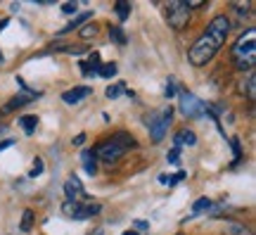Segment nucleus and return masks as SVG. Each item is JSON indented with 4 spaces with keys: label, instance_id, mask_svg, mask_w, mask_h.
I'll list each match as a JSON object with an SVG mask.
<instances>
[{
    "label": "nucleus",
    "instance_id": "obj_28",
    "mask_svg": "<svg viewBox=\"0 0 256 235\" xmlns=\"http://www.w3.org/2000/svg\"><path fill=\"white\" fill-rule=\"evenodd\" d=\"M76 10H78V5H76V3H62V12H64V15H74Z\"/></svg>",
    "mask_w": 256,
    "mask_h": 235
},
{
    "label": "nucleus",
    "instance_id": "obj_12",
    "mask_svg": "<svg viewBox=\"0 0 256 235\" xmlns=\"http://www.w3.org/2000/svg\"><path fill=\"white\" fill-rule=\"evenodd\" d=\"M211 207H214V202H211L209 197H200L194 204H192V214H190V218L192 216H200V214H204V211H211Z\"/></svg>",
    "mask_w": 256,
    "mask_h": 235
},
{
    "label": "nucleus",
    "instance_id": "obj_4",
    "mask_svg": "<svg viewBox=\"0 0 256 235\" xmlns=\"http://www.w3.org/2000/svg\"><path fill=\"white\" fill-rule=\"evenodd\" d=\"M171 119H174V109H171V107L162 109V112H154V114H150V117L145 119L152 143H162V140H164L166 131H168V124H171Z\"/></svg>",
    "mask_w": 256,
    "mask_h": 235
},
{
    "label": "nucleus",
    "instance_id": "obj_11",
    "mask_svg": "<svg viewBox=\"0 0 256 235\" xmlns=\"http://www.w3.org/2000/svg\"><path fill=\"white\" fill-rule=\"evenodd\" d=\"M174 147H183V145H194L197 143V136L192 133L190 128H180L178 133H176V140H174Z\"/></svg>",
    "mask_w": 256,
    "mask_h": 235
},
{
    "label": "nucleus",
    "instance_id": "obj_9",
    "mask_svg": "<svg viewBox=\"0 0 256 235\" xmlns=\"http://www.w3.org/2000/svg\"><path fill=\"white\" fill-rule=\"evenodd\" d=\"M90 88L88 86H76V88H72V91H66V93H62V100L66 102V105H78L83 98H88L90 95Z\"/></svg>",
    "mask_w": 256,
    "mask_h": 235
},
{
    "label": "nucleus",
    "instance_id": "obj_35",
    "mask_svg": "<svg viewBox=\"0 0 256 235\" xmlns=\"http://www.w3.org/2000/svg\"><path fill=\"white\" fill-rule=\"evenodd\" d=\"M124 235H138V230H126Z\"/></svg>",
    "mask_w": 256,
    "mask_h": 235
},
{
    "label": "nucleus",
    "instance_id": "obj_18",
    "mask_svg": "<svg viewBox=\"0 0 256 235\" xmlns=\"http://www.w3.org/2000/svg\"><path fill=\"white\" fill-rule=\"evenodd\" d=\"M34 211H31V209H26V211H24V216H22V233H28V230H31V228H34Z\"/></svg>",
    "mask_w": 256,
    "mask_h": 235
},
{
    "label": "nucleus",
    "instance_id": "obj_5",
    "mask_svg": "<svg viewBox=\"0 0 256 235\" xmlns=\"http://www.w3.org/2000/svg\"><path fill=\"white\" fill-rule=\"evenodd\" d=\"M166 22L176 29V31H183L188 27V22H190V10L185 3L180 0H174V3H168L166 5Z\"/></svg>",
    "mask_w": 256,
    "mask_h": 235
},
{
    "label": "nucleus",
    "instance_id": "obj_25",
    "mask_svg": "<svg viewBox=\"0 0 256 235\" xmlns=\"http://www.w3.org/2000/svg\"><path fill=\"white\" fill-rule=\"evenodd\" d=\"M40 173H43V159H40V157H36V159H34V169H31V173H28V176H34V178H36V176H40Z\"/></svg>",
    "mask_w": 256,
    "mask_h": 235
},
{
    "label": "nucleus",
    "instance_id": "obj_7",
    "mask_svg": "<svg viewBox=\"0 0 256 235\" xmlns=\"http://www.w3.org/2000/svg\"><path fill=\"white\" fill-rule=\"evenodd\" d=\"M64 195H66V202H78V199L86 197V190H83L81 181L76 176H69L66 183H64Z\"/></svg>",
    "mask_w": 256,
    "mask_h": 235
},
{
    "label": "nucleus",
    "instance_id": "obj_26",
    "mask_svg": "<svg viewBox=\"0 0 256 235\" xmlns=\"http://www.w3.org/2000/svg\"><path fill=\"white\" fill-rule=\"evenodd\" d=\"M164 95H166V98H174V95H178V93H176V81H174V79H168V83H166V91H164Z\"/></svg>",
    "mask_w": 256,
    "mask_h": 235
},
{
    "label": "nucleus",
    "instance_id": "obj_3",
    "mask_svg": "<svg viewBox=\"0 0 256 235\" xmlns=\"http://www.w3.org/2000/svg\"><path fill=\"white\" fill-rule=\"evenodd\" d=\"M232 64L238 72H252L256 64V29H247L232 46Z\"/></svg>",
    "mask_w": 256,
    "mask_h": 235
},
{
    "label": "nucleus",
    "instance_id": "obj_17",
    "mask_svg": "<svg viewBox=\"0 0 256 235\" xmlns=\"http://www.w3.org/2000/svg\"><path fill=\"white\" fill-rule=\"evenodd\" d=\"M226 235H252V230H249L244 223H228Z\"/></svg>",
    "mask_w": 256,
    "mask_h": 235
},
{
    "label": "nucleus",
    "instance_id": "obj_20",
    "mask_svg": "<svg viewBox=\"0 0 256 235\" xmlns=\"http://www.w3.org/2000/svg\"><path fill=\"white\" fill-rule=\"evenodd\" d=\"M114 10H116V17H119L121 22H126V19L130 17V5H128V3H116Z\"/></svg>",
    "mask_w": 256,
    "mask_h": 235
},
{
    "label": "nucleus",
    "instance_id": "obj_6",
    "mask_svg": "<svg viewBox=\"0 0 256 235\" xmlns=\"http://www.w3.org/2000/svg\"><path fill=\"white\" fill-rule=\"evenodd\" d=\"M206 105L202 102L194 93H190V91H180V112H183L188 119H200V117H204L206 114Z\"/></svg>",
    "mask_w": 256,
    "mask_h": 235
},
{
    "label": "nucleus",
    "instance_id": "obj_1",
    "mask_svg": "<svg viewBox=\"0 0 256 235\" xmlns=\"http://www.w3.org/2000/svg\"><path fill=\"white\" fill-rule=\"evenodd\" d=\"M228 34H230V19L226 17V15H216V17L209 22V27L204 29V34H202V36L194 41V46L190 48V53H188L190 64H194V67L209 64L211 60L216 57V53L223 48Z\"/></svg>",
    "mask_w": 256,
    "mask_h": 235
},
{
    "label": "nucleus",
    "instance_id": "obj_37",
    "mask_svg": "<svg viewBox=\"0 0 256 235\" xmlns=\"http://www.w3.org/2000/svg\"><path fill=\"white\" fill-rule=\"evenodd\" d=\"M178 235H183V233H178Z\"/></svg>",
    "mask_w": 256,
    "mask_h": 235
},
{
    "label": "nucleus",
    "instance_id": "obj_29",
    "mask_svg": "<svg viewBox=\"0 0 256 235\" xmlns=\"http://www.w3.org/2000/svg\"><path fill=\"white\" fill-rule=\"evenodd\" d=\"M178 159H180V147H174V150L168 152V162H171V164H176V162H178Z\"/></svg>",
    "mask_w": 256,
    "mask_h": 235
},
{
    "label": "nucleus",
    "instance_id": "obj_32",
    "mask_svg": "<svg viewBox=\"0 0 256 235\" xmlns=\"http://www.w3.org/2000/svg\"><path fill=\"white\" fill-rule=\"evenodd\" d=\"M10 145H14V140H2V143H0V152H2L5 147H10Z\"/></svg>",
    "mask_w": 256,
    "mask_h": 235
},
{
    "label": "nucleus",
    "instance_id": "obj_19",
    "mask_svg": "<svg viewBox=\"0 0 256 235\" xmlns=\"http://www.w3.org/2000/svg\"><path fill=\"white\" fill-rule=\"evenodd\" d=\"M110 36H112V41H114V43H119V46H126L128 43L126 34H124L119 27H110Z\"/></svg>",
    "mask_w": 256,
    "mask_h": 235
},
{
    "label": "nucleus",
    "instance_id": "obj_14",
    "mask_svg": "<svg viewBox=\"0 0 256 235\" xmlns=\"http://www.w3.org/2000/svg\"><path fill=\"white\" fill-rule=\"evenodd\" d=\"M90 17H92V12H83V15H78V17L72 19V22H69V24H66V27H64L62 31H60V36H64V34H69V31H74L76 27H81V24H86V22H88Z\"/></svg>",
    "mask_w": 256,
    "mask_h": 235
},
{
    "label": "nucleus",
    "instance_id": "obj_34",
    "mask_svg": "<svg viewBox=\"0 0 256 235\" xmlns=\"http://www.w3.org/2000/svg\"><path fill=\"white\" fill-rule=\"evenodd\" d=\"M8 22H10V19H2V22H0V31H2L5 27H8Z\"/></svg>",
    "mask_w": 256,
    "mask_h": 235
},
{
    "label": "nucleus",
    "instance_id": "obj_21",
    "mask_svg": "<svg viewBox=\"0 0 256 235\" xmlns=\"http://www.w3.org/2000/svg\"><path fill=\"white\" fill-rule=\"evenodd\" d=\"M102 211L100 204H86V207L81 209V218H90V216H98Z\"/></svg>",
    "mask_w": 256,
    "mask_h": 235
},
{
    "label": "nucleus",
    "instance_id": "obj_31",
    "mask_svg": "<svg viewBox=\"0 0 256 235\" xmlns=\"http://www.w3.org/2000/svg\"><path fill=\"white\" fill-rule=\"evenodd\" d=\"M136 228H138V230H147V228H150V223H147V221H136Z\"/></svg>",
    "mask_w": 256,
    "mask_h": 235
},
{
    "label": "nucleus",
    "instance_id": "obj_23",
    "mask_svg": "<svg viewBox=\"0 0 256 235\" xmlns=\"http://www.w3.org/2000/svg\"><path fill=\"white\" fill-rule=\"evenodd\" d=\"M247 98L254 102V98H256V76L254 74H249L247 76Z\"/></svg>",
    "mask_w": 256,
    "mask_h": 235
},
{
    "label": "nucleus",
    "instance_id": "obj_13",
    "mask_svg": "<svg viewBox=\"0 0 256 235\" xmlns=\"http://www.w3.org/2000/svg\"><path fill=\"white\" fill-rule=\"evenodd\" d=\"M19 126L24 128L26 136H34V133H36V126H38V119L34 117V114H26V117L19 119Z\"/></svg>",
    "mask_w": 256,
    "mask_h": 235
},
{
    "label": "nucleus",
    "instance_id": "obj_27",
    "mask_svg": "<svg viewBox=\"0 0 256 235\" xmlns=\"http://www.w3.org/2000/svg\"><path fill=\"white\" fill-rule=\"evenodd\" d=\"M252 8H254L252 3H232V10H238V12H242V15H244V12H249Z\"/></svg>",
    "mask_w": 256,
    "mask_h": 235
},
{
    "label": "nucleus",
    "instance_id": "obj_15",
    "mask_svg": "<svg viewBox=\"0 0 256 235\" xmlns=\"http://www.w3.org/2000/svg\"><path fill=\"white\" fill-rule=\"evenodd\" d=\"M81 204L78 202H64V207H62V211L66 214V216H72V218H81Z\"/></svg>",
    "mask_w": 256,
    "mask_h": 235
},
{
    "label": "nucleus",
    "instance_id": "obj_24",
    "mask_svg": "<svg viewBox=\"0 0 256 235\" xmlns=\"http://www.w3.org/2000/svg\"><path fill=\"white\" fill-rule=\"evenodd\" d=\"M95 34H98V24H90V27L81 29V38H83V41H90V38H95Z\"/></svg>",
    "mask_w": 256,
    "mask_h": 235
},
{
    "label": "nucleus",
    "instance_id": "obj_36",
    "mask_svg": "<svg viewBox=\"0 0 256 235\" xmlns=\"http://www.w3.org/2000/svg\"><path fill=\"white\" fill-rule=\"evenodd\" d=\"M2 62H5V57H2V53H0V64H2Z\"/></svg>",
    "mask_w": 256,
    "mask_h": 235
},
{
    "label": "nucleus",
    "instance_id": "obj_22",
    "mask_svg": "<svg viewBox=\"0 0 256 235\" xmlns=\"http://www.w3.org/2000/svg\"><path fill=\"white\" fill-rule=\"evenodd\" d=\"M124 91H126V86H124V83H116V86H110V88L104 91V95H107L110 100H116Z\"/></svg>",
    "mask_w": 256,
    "mask_h": 235
},
{
    "label": "nucleus",
    "instance_id": "obj_30",
    "mask_svg": "<svg viewBox=\"0 0 256 235\" xmlns=\"http://www.w3.org/2000/svg\"><path fill=\"white\" fill-rule=\"evenodd\" d=\"M185 5H188V10H200V8H204L206 3H204V0H190V3H185Z\"/></svg>",
    "mask_w": 256,
    "mask_h": 235
},
{
    "label": "nucleus",
    "instance_id": "obj_33",
    "mask_svg": "<svg viewBox=\"0 0 256 235\" xmlns=\"http://www.w3.org/2000/svg\"><path fill=\"white\" fill-rule=\"evenodd\" d=\"M83 140H86V136L81 133V136H76V138H74V145H83Z\"/></svg>",
    "mask_w": 256,
    "mask_h": 235
},
{
    "label": "nucleus",
    "instance_id": "obj_2",
    "mask_svg": "<svg viewBox=\"0 0 256 235\" xmlns=\"http://www.w3.org/2000/svg\"><path fill=\"white\" fill-rule=\"evenodd\" d=\"M136 145H138L136 138L130 136V133L119 131V133H114L110 140H104V143L98 145L92 152H95V157H100L104 164H116L121 157H124L130 147H136Z\"/></svg>",
    "mask_w": 256,
    "mask_h": 235
},
{
    "label": "nucleus",
    "instance_id": "obj_8",
    "mask_svg": "<svg viewBox=\"0 0 256 235\" xmlns=\"http://www.w3.org/2000/svg\"><path fill=\"white\" fill-rule=\"evenodd\" d=\"M34 98H40V93L34 91V93H28V95H14V98H12V100L8 102V105L2 107V112H0V114H12L14 109L24 107V105H26V102H31Z\"/></svg>",
    "mask_w": 256,
    "mask_h": 235
},
{
    "label": "nucleus",
    "instance_id": "obj_16",
    "mask_svg": "<svg viewBox=\"0 0 256 235\" xmlns=\"http://www.w3.org/2000/svg\"><path fill=\"white\" fill-rule=\"evenodd\" d=\"M116 74V64L110 62V64H100L98 67V72H95V76H102V79H112Z\"/></svg>",
    "mask_w": 256,
    "mask_h": 235
},
{
    "label": "nucleus",
    "instance_id": "obj_10",
    "mask_svg": "<svg viewBox=\"0 0 256 235\" xmlns=\"http://www.w3.org/2000/svg\"><path fill=\"white\" fill-rule=\"evenodd\" d=\"M81 162H83V169H86V173H88V176H95V173H98V157H95V152H92V150H83V152H81Z\"/></svg>",
    "mask_w": 256,
    "mask_h": 235
}]
</instances>
